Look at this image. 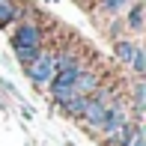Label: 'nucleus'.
I'll return each instance as SVG.
<instances>
[{
    "instance_id": "obj_5",
    "label": "nucleus",
    "mask_w": 146,
    "mask_h": 146,
    "mask_svg": "<svg viewBox=\"0 0 146 146\" xmlns=\"http://www.w3.org/2000/svg\"><path fill=\"white\" fill-rule=\"evenodd\" d=\"M87 98H90V96H69V98H63V102H60L57 108L63 110L66 116H72V119H81L84 108H87Z\"/></svg>"
},
{
    "instance_id": "obj_11",
    "label": "nucleus",
    "mask_w": 146,
    "mask_h": 146,
    "mask_svg": "<svg viewBox=\"0 0 146 146\" xmlns=\"http://www.w3.org/2000/svg\"><path fill=\"white\" fill-rule=\"evenodd\" d=\"M128 66H131V72H134L137 78H143V75H146V51L140 48V45L134 48V57H131V63H128Z\"/></svg>"
},
{
    "instance_id": "obj_12",
    "label": "nucleus",
    "mask_w": 146,
    "mask_h": 146,
    "mask_svg": "<svg viewBox=\"0 0 146 146\" xmlns=\"http://www.w3.org/2000/svg\"><path fill=\"white\" fill-rule=\"evenodd\" d=\"M39 51H42V48H18L15 57H18V63H21V66H27V63H33V60L39 57Z\"/></svg>"
},
{
    "instance_id": "obj_8",
    "label": "nucleus",
    "mask_w": 146,
    "mask_h": 146,
    "mask_svg": "<svg viewBox=\"0 0 146 146\" xmlns=\"http://www.w3.org/2000/svg\"><path fill=\"white\" fill-rule=\"evenodd\" d=\"M134 48H137V42H131V39H116L113 54H116L119 63H125V66H128V63H131V57H134Z\"/></svg>"
},
{
    "instance_id": "obj_13",
    "label": "nucleus",
    "mask_w": 146,
    "mask_h": 146,
    "mask_svg": "<svg viewBox=\"0 0 146 146\" xmlns=\"http://www.w3.org/2000/svg\"><path fill=\"white\" fill-rule=\"evenodd\" d=\"M131 96H134V108H143L146 104V87H143V78H137L134 90H131Z\"/></svg>"
},
{
    "instance_id": "obj_4",
    "label": "nucleus",
    "mask_w": 146,
    "mask_h": 146,
    "mask_svg": "<svg viewBox=\"0 0 146 146\" xmlns=\"http://www.w3.org/2000/svg\"><path fill=\"white\" fill-rule=\"evenodd\" d=\"M98 72L96 69H81V75L75 78V87H72V92L75 96H92V92L98 90Z\"/></svg>"
},
{
    "instance_id": "obj_10",
    "label": "nucleus",
    "mask_w": 146,
    "mask_h": 146,
    "mask_svg": "<svg viewBox=\"0 0 146 146\" xmlns=\"http://www.w3.org/2000/svg\"><path fill=\"white\" fill-rule=\"evenodd\" d=\"M15 18H18V6L12 0H0V27H9Z\"/></svg>"
},
{
    "instance_id": "obj_14",
    "label": "nucleus",
    "mask_w": 146,
    "mask_h": 146,
    "mask_svg": "<svg viewBox=\"0 0 146 146\" xmlns=\"http://www.w3.org/2000/svg\"><path fill=\"white\" fill-rule=\"evenodd\" d=\"M128 146H146V134H143V125H137L134 128V137H131Z\"/></svg>"
},
{
    "instance_id": "obj_6",
    "label": "nucleus",
    "mask_w": 146,
    "mask_h": 146,
    "mask_svg": "<svg viewBox=\"0 0 146 146\" xmlns=\"http://www.w3.org/2000/svg\"><path fill=\"white\" fill-rule=\"evenodd\" d=\"M125 24L131 33H143V0H134L125 9Z\"/></svg>"
},
{
    "instance_id": "obj_9",
    "label": "nucleus",
    "mask_w": 146,
    "mask_h": 146,
    "mask_svg": "<svg viewBox=\"0 0 146 146\" xmlns=\"http://www.w3.org/2000/svg\"><path fill=\"white\" fill-rule=\"evenodd\" d=\"M134 0H98V9L108 12V15H122Z\"/></svg>"
},
{
    "instance_id": "obj_3",
    "label": "nucleus",
    "mask_w": 146,
    "mask_h": 146,
    "mask_svg": "<svg viewBox=\"0 0 146 146\" xmlns=\"http://www.w3.org/2000/svg\"><path fill=\"white\" fill-rule=\"evenodd\" d=\"M125 122H131V119H128V110H125V102H116V104H110V108H108V113H104L102 125H98V134L110 137L116 128H122Z\"/></svg>"
},
{
    "instance_id": "obj_2",
    "label": "nucleus",
    "mask_w": 146,
    "mask_h": 146,
    "mask_svg": "<svg viewBox=\"0 0 146 146\" xmlns=\"http://www.w3.org/2000/svg\"><path fill=\"white\" fill-rule=\"evenodd\" d=\"M9 42H12V51H18V48H42V30H39L36 21H21Z\"/></svg>"
},
{
    "instance_id": "obj_7",
    "label": "nucleus",
    "mask_w": 146,
    "mask_h": 146,
    "mask_svg": "<svg viewBox=\"0 0 146 146\" xmlns=\"http://www.w3.org/2000/svg\"><path fill=\"white\" fill-rule=\"evenodd\" d=\"M137 125H140V122H125L122 128H116L104 143H110V146H128V143H131V137H134V128H137Z\"/></svg>"
},
{
    "instance_id": "obj_1",
    "label": "nucleus",
    "mask_w": 146,
    "mask_h": 146,
    "mask_svg": "<svg viewBox=\"0 0 146 146\" xmlns=\"http://www.w3.org/2000/svg\"><path fill=\"white\" fill-rule=\"evenodd\" d=\"M24 72H27V78L36 87H48L51 81H54V75H57V57H54V51H39V57L33 60V63L24 66Z\"/></svg>"
}]
</instances>
